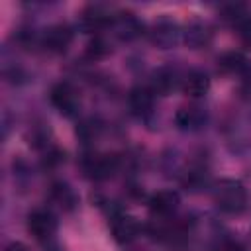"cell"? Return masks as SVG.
Returning a JSON list of instances; mask_svg holds the SVG:
<instances>
[{"mask_svg":"<svg viewBox=\"0 0 251 251\" xmlns=\"http://www.w3.org/2000/svg\"><path fill=\"white\" fill-rule=\"evenodd\" d=\"M53 194L59 198V202H61V206L63 204H67V206H71L73 202H75V198H73V194H71V190L67 188V186H61V184H57V186H53Z\"/></svg>","mask_w":251,"mask_h":251,"instance_id":"2e32d148","label":"cell"},{"mask_svg":"<svg viewBox=\"0 0 251 251\" xmlns=\"http://www.w3.org/2000/svg\"><path fill=\"white\" fill-rule=\"evenodd\" d=\"M214 202L226 214H239L247 204V192L241 182L224 178L214 188Z\"/></svg>","mask_w":251,"mask_h":251,"instance_id":"6da1fadb","label":"cell"},{"mask_svg":"<svg viewBox=\"0 0 251 251\" xmlns=\"http://www.w3.org/2000/svg\"><path fill=\"white\" fill-rule=\"evenodd\" d=\"M71 41H73V31H71L69 25H53V27H49V29L43 33L41 45H43L47 51L59 53V51H65Z\"/></svg>","mask_w":251,"mask_h":251,"instance_id":"277c9868","label":"cell"},{"mask_svg":"<svg viewBox=\"0 0 251 251\" xmlns=\"http://www.w3.org/2000/svg\"><path fill=\"white\" fill-rule=\"evenodd\" d=\"M153 98H155V94H153V90L149 86H135V88H131V92H129V106H131L133 114H137V116L147 114L153 108Z\"/></svg>","mask_w":251,"mask_h":251,"instance_id":"9c48e42d","label":"cell"},{"mask_svg":"<svg viewBox=\"0 0 251 251\" xmlns=\"http://www.w3.org/2000/svg\"><path fill=\"white\" fill-rule=\"evenodd\" d=\"M224 18L241 33L251 29V10L245 4H229L224 8Z\"/></svg>","mask_w":251,"mask_h":251,"instance_id":"ba28073f","label":"cell"},{"mask_svg":"<svg viewBox=\"0 0 251 251\" xmlns=\"http://www.w3.org/2000/svg\"><path fill=\"white\" fill-rule=\"evenodd\" d=\"M86 53H88V57L98 59V57H104V55L108 53V47H106V43H104V39H102V37H94V39L88 43Z\"/></svg>","mask_w":251,"mask_h":251,"instance_id":"9a60e30c","label":"cell"},{"mask_svg":"<svg viewBox=\"0 0 251 251\" xmlns=\"http://www.w3.org/2000/svg\"><path fill=\"white\" fill-rule=\"evenodd\" d=\"M178 202H180V198L175 190H159L157 194H153L149 198V210L157 218H165L178 208Z\"/></svg>","mask_w":251,"mask_h":251,"instance_id":"5b68a950","label":"cell"},{"mask_svg":"<svg viewBox=\"0 0 251 251\" xmlns=\"http://www.w3.org/2000/svg\"><path fill=\"white\" fill-rule=\"evenodd\" d=\"M4 251H27V247H25L24 243H20V241H14V243H10Z\"/></svg>","mask_w":251,"mask_h":251,"instance_id":"ac0fdd59","label":"cell"},{"mask_svg":"<svg viewBox=\"0 0 251 251\" xmlns=\"http://www.w3.org/2000/svg\"><path fill=\"white\" fill-rule=\"evenodd\" d=\"M208 88H210V78L206 73H200V71L188 73L182 80V90L188 96H204Z\"/></svg>","mask_w":251,"mask_h":251,"instance_id":"30bf717a","label":"cell"},{"mask_svg":"<svg viewBox=\"0 0 251 251\" xmlns=\"http://www.w3.org/2000/svg\"><path fill=\"white\" fill-rule=\"evenodd\" d=\"M218 251H245V249H243L239 243H235V241H227V243H224Z\"/></svg>","mask_w":251,"mask_h":251,"instance_id":"e0dca14e","label":"cell"},{"mask_svg":"<svg viewBox=\"0 0 251 251\" xmlns=\"http://www.w3.org/2000/svg\"><path fill=\"white\" fill-rule=\"evenodd\" d=\"M118 167V159L112 155H100V157H92L84 163V173L94 178V180H102L108 178Z\"/></svg>","mask_w":251,"mask_h":251,"instance_id":"52a82bcc","label":"cell"},{"mask_svg":"<svg viewBox=\"0 0 251 251\" xmlns=\"http://www.w3.org/2000/svg\"><path fill=\"white\" fill-rule=\"evenodd\" d=\"M57 222L51 212L47 210H33L27 216V229L35 239H47L55 233Z\"/></svg>","mask_w":251,"mask_h":251,"instance_id":"7a4b0ae2","label":"cell"},{"mask_svg":"<svg viewBox=\"0 0 251 251\" xmlns=\"http://www.w3.org/2000/svg\"><path fill=\"white\" fill-rule=\"evenodd\" d=\"M139 222L131 216H118L112 220V235L118 243H129L139 235Z\"/></svg>","mask_w":251,"mask_h":251,"instance_id":"8992f818","label":"cell"},{"mask_svg":"<svg viewBox=\"0 0 251 251\" xmlns=\"http://www.w3.org/2000/svg\"><path fill=\"white\" fill-rule=\"evenodd\" d=\"M110 22H112V18H110V14H108L102 6H90V8L82 14V24H84V27H88V29H100V27L108 25Z\"/></svg>","mask_w":251,"mask_h":251,"instance_id":"8fae6325","label":"cell"},{"mask_svg":"<svg viewBox=\"0 0 251 251\" xmlns=\"http://www.w3.org/2000/svg\"><path fill=\"white\" fill-rule=\"evenodd\" d=\"M218 63H220V69L224 71V73H239V71H243L245 69V57L241 55V53H235V51H231V53H226V55H222L220 59H218Z\"/></svg>","mask_w":251,"mask_h":251,"instance_id":"4fadbf2b","label":"cell"},{"mask_svg":"<svg viewBox=\"0 0 251 251\" xmlns=\"http://www.w3.org/2000/svg\"><path fill=\"white\" fill-rule=\"evenodd\" d=\"M175 84H176L175 73L169 71V69H161V71H157V73L153 75V80H151V86H149V88L153 90V94L165 96V94H169V92L175 88Z\"/></svg>","mask_w":251,"mask_h":251,"instance_id":"7c38bea8","label":"cell"},{"mask_svg":"<svg viewBox=\"0 0 251 251\" xmlns=\"http://www.w3.org/2000/svg\"><path fill=\"white\" fill-rule=\"evenodd\" d=\"M49 98H51V104H53L59 112H63V114H73L75 108H76V92H75V88H73L69 82H59V84H55V86L51 88Z\"/></svg>","mask_w":251,"mask_h":251,"instance_id":"3957f363","label":"cell"},{"mask_svg":"<svg viewBox=\"0 0 251 251\" xmlns=\"http://www.w3.org/2000/svg\"><path fill=\"white\" fill-rule=\"evenodd\" d=\"M176 124L180 126V127H196L200 122H202V114H200V110L198 108H180L178 112H176Z\"/></svg>","mask_w":251,"mask_h":251,"instance_id":"5bb4252c","label":"cell"},{"mask_svg":"<svg viewBox=\"0 0 251 251\" xmlns=\"http://www.w3.org/2000/svg\"><path fill=\"white\" fill-rule=\"evenodd\" d=\"M241 37H243V45L251 49V29H249V31H245V33H241Z\"/></svg>","mask_w":251,"mask_h":251,"instance_id":"d6986e66","label":"cell"}]
</instances>
